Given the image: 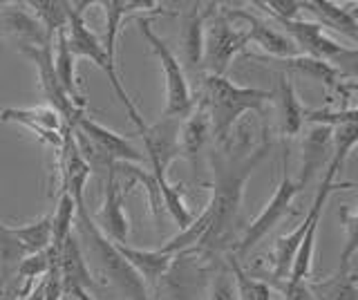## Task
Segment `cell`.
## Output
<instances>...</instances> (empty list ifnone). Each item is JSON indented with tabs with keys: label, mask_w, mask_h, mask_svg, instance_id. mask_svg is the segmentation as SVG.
I'll return each instance as SVG.
<instances>
[{
	"label": "cell",
	"mask_w": 358,
	"mask_h": 300,
	"mask_svg": "<svg viewBox=\"0 0 358 300\" xmlns=\"http://www.w3.org/2000/svg\"><path fill=\"white\" fill-rule=\"evenodd\" d=\"M268 148H271V141L264 139L251 152H227L222 148L210 152L213 195L206 204L210 213V227L197 249L217 255L220 251H227L231 247V236L242 208L244 186L255 171V166L266 157Z\"/></svg>",
	"instance_id": "obj_1"
},
{
	"label": "cell",
	"mask_w": 358,
	"mask_h": 300,
	"mask_svg": "<svg viewBox=\"0 0 358 300\" xmlns=\"http://www.w3.org/2000/svg\"><path fill=\"white\" fill-rule=\"evenodd\" d=\"M74 236L81 244V251L85 260L90 258L96 266V276L103 278L106 285H110L115 292L126 296L128 300H150L145 283L139 273L123 260V255L117 251L115 242L108 240L90 217L87 208H76V222H74Z\"/></svg>",
	"instance_id": "obj_2"
},
{
	"label": "cell",
	"mask_w": 358,
	"mask_h": 300,
	"mask_svg": "<svg viewBox=\"0 0 358 300\" xmlns=\"http://www.w3.org/2000/svg\"><path fill=\"white\" fill-rule=\"evenodd\" d=\"M204 103L210 115L213 141L222 146L229 139L231 130L244 115H264V106L273 99V92L260 87H244L233 83L227 76L204 74L201 79Z\"/></svg>",
	"instance_id": "obj_3"
},
{
	"label": "cell",
	"mask_w": 358,
	"mask_h": 300,
	"mask_svg": "<svg viewBox=\"0 0 358 300\" xmlns=\"http://www.w3.org/2000/svg\"><path fill=\"white\" fill-rule=\"evenodd\" d=\"M92 5L94 3H90V0H83V3H70V23H67V29H65V34H67V48H70L74 59H90L101 72L108 76L112 90H115V94L119 97V101L126 106V113L130 115L132 124L137 126V130L141 132L148 124H145L143 117L139 115L137 106L132 103V99L126 92V87L121 85L117 65L108 59L103 45H101V38L85 23V9L92 7Z\"/></svg>",
	"instance_id": "obj_4"
},
{
	"label": "cell",
	"mask_w": 358,
	"mask_h": 300,
	"mask_svg": "<svg viewBox=\"0 0 358 300\" xmlns=\"http://www.w3.org/2000/svg\"><path fill=\"white\" fill-rule=\"evenodd\" d=\"M246 45H249L246 31L227 20L217 3H210L204 25V57H201V68H206V74L227 76L231 63L246 50Z\"/></svg>",
	"instance_id": "obj_5"
},
{
	"label": "cell",
	"mask_w": 358,
	"mask_h": 300,
	"mask_svg": "<svg viewBox=\"0 0 358 300\" xmlns=\"http://www.w3.org/2000/svg\"><path fill=\"white\" fill-rule=\"evenodd\" d=\"M141 36L148 41L152 54L159 61L166 79V103H164V119H184L190 108H193V92L186 79L184 65L168 48V43L152 31V18H137Z\"/></svg>",
	"instance_id": "obj_6"
},
{
	"label": "cell",
	"mask_w": 358,
	"mask_h": 300,
	"mask_svg": "<svg viewBox=\"0 0 358 300\" xmlns=\"http://www.w3.org/2000/svg\"><path fill=\"white\" fill-rule=\"evenodd\" d=\"M300 191H302L300 184L291 180V175H289V152L285 150L282 177H280V184L275 188L273 197L264 204V208L255 215V220L251 222V224L246 227V231H244V236L240 238V242L233 247L231 253L235 255V258H240V255L249 253L257 242L264 240L268 233H271L280 224V220H282L291 210V204H294V199H296V195Z\"/></svg>",
	"instance_id": "obj_7"
},
{
	"label": "cell",
	"mask_w": 358,
	"mask_h": 300,
	"mask_svg": "<svg viewBox=\"0 0 358 300\" xmlns=\"http://www.w3.org/2000/svg\"><path fill=\"white\" fill-rule=\"evenodd\" d=\"M343 191V188H354V182H341L336 184V180L331 175H324L322 182H320V188L313 195V202L309 206V210L305 213V220L300 222V224L287 233V236H280L275 240V249H273V262H271V280H287L289 278V271H291V264H294V258H296V251L300 247L302 238H305V233L311 224V220L316 217H322V210H324V204H327V199L331 197V193L336 191Z\"/></svg>",
	"instance_id": "obj_8"
},
{
	"label": "cell",
	"mask_w": 358,
	"mask_h": 300,
	"mask_svg": "<svg viewBox=\"0 0 358 300\" xmlns=\"http://www.w3.org/2000/svg\"><path fill=\"white\" fill-rule=\"evenodd\" d=\"M18 54H20V57L29 59L34 65H36L41 90H43L45 99H48V106L54 108L56 113L61 115L65 128H72L74 121L81 115H85V110H78L72 103V99L65 94V90L61 87L59 79H56V72H54V48L52 45H43V48L18 45Z\"/></svg>",
	"instance_id": "obj_9"
},
{
	"label": "cell",
	"mask_w": 358,
	"mask_h": 300,
	"mask_svg": "<svg viewBox=\"0 0 358 300\" xmlns=\"http://www.w3.org/2000/svg\"><path fill=\"white\" fill-rule=\"evenodd\" d=\"M96 7L103 9L106 16V31H103V45L108 59L117 65V36L128 18H152L157 14L162 16H173V12L162 7V3H155V0H101L94 3Z\"/></svg>",
	"instance_id": "obj_10"
},
{
	"label": "cell",
	"mask_w": 358,
	"mask_h": 300,
	"mask_svg": "<svg viewBox=\"0 0 358 300\" xmlns=\"http://www.w3.org/2000/svg\"><path fill=\"white\" fill-rule=\"evenodd\" d=\"M220 12L231 23L240 25L246 31V36H249V43H255L262 52H266L268 59H291L300 54L296 43L287 34H282L275 25L268 23V20L257 18L255 14L246 12V9H220Z\"/></svg>",
	"instance_id": "obj_11"
},
{
	"label": "cell",
	"mask_w": 358,
	"mask_h": 300,
	"mask_svg": "<svg viewBox=\"0 0 358 300\" xmlns=\"http://www.w3.org/2000/svg\"><path fill=\"white\" fill-rule=\"evenodd\" d=\"M96 229L115 244H126L130 233V220L126 215V188L117 173V164L108 171L103 186V204L94 217Z\"/></svg>",
	"instance_id": "obj_12"
},
{
	"label": "cell",
	"mask_w": 358,
	"mask_h": 300,
	"mask_svg": "<svg viewBox=\"0 0 358 300\" xmlns=\"http://www.w3.org/2000/svg\"><path fill=\"white\" fill-rule=\"evenodd\" d=\"M0 121L5 124H20L29 132H34L43 143L54 146L56 150L63 143V119L50 106H36V108H5L0 110Z\"/></svg>",
	"instance_id": "obj_13"
},
{
	"label": "cell",
	"mask_w": 358,
	"mask_h": 300,
	"mask_svg": "<svg viewBox=\"0 0 358 300\" xmlns=\"http://www.w3.org/2000/svg\"><path fill=\"white\" fill-rule=\"evenodd\" d=\"M59 276H61V287H63V296H70L74 289H83V292H94L99 287L96 278L90 273L87 260L81 251V244H78L74 231L72 236L63 242L61 253H59Z\"/></svg>",
	"instance_id": "obj_14"
},
{
	"label": "cell",
	"mask_w": 358,
	"mask_h": 300,
	"mask_svg": "<svg viewBox=\"0 0 358 300\" xmlns=\"http://www.w3.org/2000/svg\"><path fill=\"white\" fill-rule=\"evenodd\" d=\"M179 121L182 119H164L155 126H145L139 135L143 139L145 162L162 166L166 171L173 159L179 157Z\"/></svg>",
	"instance_id": "obj_15"
},
{
	"label": "cell",
	"mask_w": 358,
	"mask_h": 300,
	"mask_svg": "<svg viewBox=\"0 0 358 300\" xmlns=\"http://www.w3.org/2000/svg\"><path fill=\"white\" fill-rule=\"evenodd\" d=\"M210 139H213L210 115L204 99H199L190 108V113L179 121V155H186L195 164L197 155L208 146Z\"/></svg>",
	"instance_id": "obj_16"
},
{
	"label": "cell",
	"mask_w": 358,
	"mask_h": 300,
	"mask_svg": "<svg viewBox=\"0 0 358 300\" xmlns=\"http://www.w3.org/2000/svg\"><path fill=\"white\" fill-rule=\"evenodd\" d=\"M115 247L123 255V260L139 273L141 280L152 283V285L171 273L175 258H177V255L166 253L162 249H134V247H128V244H115Z\"/></svg>",
	"instance_id": "obj_17"
},
{
	"label": "cell",
	"mask_w": 358,
	"mask_h": 300,
	"mask_svg": "<svg viewBox=\"0 0 358 300\" xmlns=\"http://www.w3.org/2000/svg\"><path fill=\"white\" fill-rule=\"evenodd\" d=\"M0 23H3L7 34H11L18 41V45H31V48L54 45V38L48 36L45 27L34 18L29 9H22V5L5 7V12L0 14Z\"/></svg>",
	"instance_id": "obj_18"
},
{
	"label": "cell",
	"mask_w": 358,
	"mask_h": 300,
	"mask_svg": "<svg viewBox=\"0 0 358 300\" xmlns=\"http://www.w3.org/2000/svg\"><path fill=\"white\" fill-rule=\"evenodd\" d=\"M210 7V3L206 5ZM208 9L201 3H193L188 12L182 16V48H184V61L193 72L201 70V57H204V25H206Z\"/></svg>",
	"instance_id": "obj_19"
},
{
	"label": "cell",
	"mask_w": 358,
	"mask_h": 300,
	"mask_svg": "<svg viewBox=\"0 0 358 300\" xmlns=\"http://www.w3.org/2000/svg\"><path fill=\"white\" fill-rule=\"evenodd\" d=\"M302 9L309 14H313L324 29H334L338 34L347 36L352 41V45L358 41V20L354 9H345L338 3H329V0H305Z\"/></svg>",
	"instance_id": "obj_20"
},
{
	"label": "cell",
	"mask_w": 358,
	"mask_h": 300,
	"mask_svg": "<svg viewBox=\"0 0 358 300\" xmlns=\"http://www.w3.org/2000/svg\"><path fill=\"white\" fill-rule=\"evenodd\" d=\"M331 130L334 128L329 126L313 124L311 130L307 132L305 141H302V166H300V177H298L300 188H305L322 169V162L331 148Z\"/></svg>",
	"instance_id": "obj_21"
},
{
	"label": "cell",
	"mask_w": 358,
	"mask_h": 300,
	"mask_svg": "<svg viewBox=\"0 0 358 300\" xmlns=\"http://www.w3.org/2000/svg\"><path fill=\"white\" fill-rule=\"evenodd\" d=\"M273 99H275V108L280 117V132H282L285 137H296L302 130V124H305V121H302L305 108H302L300 99L296 94V87L285 72L278 74V87L273 92Z\"/></svg>",
	"instance_id": "obj_22"
},
{
	"label": "cell",
	"mask_w": 358,
	"mask_h": 300,
	"mask_svg": "<svg viewBox=\"0 0 358 300\" xmlns=\"http://www.w3.org/2000/svg\"><path fill=\"white\" fill-rule=\"evenodd\" d=\"M56 43V52H54V72H56V79H59L61 87L65 90V94L72 99V103L78 110H85V97L81 94V87H78L76 81V72H74V57L70 48H67V34L61 31V34L54 36Z\"/></svg>",
	"instance_id": "obj_23"
},
{
	"label": "cell",
	"mask_w": 358,
	"mask_h": 300,
	"mask_svg": "<svg viewBox=\"0 0 358 300\" xmlns=\"http://www.w3.org/2000/svg\"><path fill=\"white\" fill-rule=\"evenodd\" d=\"M313 300H358L356 287V266L338 269L324 280L307 283Z\"/></svg>",
	"instance_id": "obj_24"
},
{
	"label": "cell",
	"mask_w": 358,
	"mask_h": 300,
	"mask_svg": "<svg viewBox=\"0 0 358 300\" xmlns=\"http://www.w3.org/2000/svg\"><path fill=\"white\" fill-rule=\"evenodd\" d=\"M25 7H29V12L45 27L50 38L65 31L67 23H70V3L67 0H29Z\"/></svg>",
	"instance_id": "obj_25"
},
{
	"label": "cell",
	"mask_w": 358,
	"mask_h": 300,
	"mask_svg": "<svg viewBox=\"0 0 358 300\" xmlns=\"http://www.w3.org/2000/svg\"><path fill=\"white\" fill-rule=\"evenodd\" d=\"M227 264L233 273L238 300H271L273 298V289L268 287L264 280H260V278H255L246 271L240 264V258H235L231 251L227 253Z\"/></svg>",
	"instance_id": "obj_26"
},
{
	"label": "cell",
	"mask_w": 358,
	"mask_h": 300,
	"mask_svg": "<svg viewBox=\"0 0 358 300\" xmlns=\"http://www.w3.org/2000/svg\"><path fill=\"white\" fill-rule=\"evenodd\" d=\"M74 222H76V204H74V199L67 193H61L59 206H56V213L52 215V242H50V249L56 255L61 253L63 242L72 236Z\"/></svg>",
	"instance_id": "obj_27"
},
{
	"label": "cell",
	"mask_w": 358,
	"mask_h": 300,
	"mask_svg": "<svg viewBox=\"0 0 358 300\" xmlns=\"http://www.w3.org/2000/svg\"><path fill=\"white\" fill-rule=\"evenodd\" d=\"M27 249L22 247L20 240L14 236L11 227H7L3 220H0V271L3 276L16 273L18 264L27 258Z\"/></svg>",
	"instance_id": "obj_28"
},
{
	"label": "cell",
	"mask_w": 358,
	"mask_h": 300,
	"mask_svg": "<svg viewBox=\"0 0 358 300\" xmlns=\"http://www.w3.org/2000/svg\"><path fill=\"white\" fill-rule=\"evenodd\" d=\"M206 300H238V292H235V280L233 273L229 269L227 260H220L215 273H213L210 289H208V298Z\"/></svg>",
	"instance_id": "obj_29"
},
{
	"label": "cell",
	"mask_w": 358,
	"mask_h": 300,
	"mask_svg": "<svg viewBox=\"0 0 358 300\" xmlns=\"http://www.w3.org/2000/svg\"><path fill=\"white\" fill-rule=\"evenodd\" d=\"M341 220L347 229V244L341 253V266L338 269H347V266H354V258H356V233H358V213L352 206H343L341 208Z\"/></svg>",
	"instance_id": "obj_30"
},
{
	"label": "cell",
	"mask_w": 358,
	"mask_h": 300,
	"mask_svg": "<svg viewBox=\"0 0 358 300\" xmlns=\"http://www.w3.org/2000/svg\"><path fill=\"white\" fill-rule=\"evenodd\" d=\"M302 121H311V124L318 126H329L336 128L341 124H350V121H356V108H345V110H305L302 113Z\"/></svg>",
	"instance_id": "obj_31"
},
{
	"label": "cell",
	"mask_w": 358,
	"mask_h": 300,
	"mask_svg": "<svg viewBox=\"0 0 358 300\" xmlns=\"http://www.w3.org/2000/svg\"><path fill=\"white\" fill-rule=\"evenodd\" d=\"M268 287L278 289L280 294L285 296V300H313L311 292H309V287L307 283H287V280H271V283H266Z\"/></svg>",
	"instance_id": "obj_32"
},
{
	"label": "cell",
	"mask_w": 358,
	"mask_h": 300,
	"mask_svg": "<svg viewBox=\"0 0 358 300\" xmlns=\"http://www.w3.org/2000/svg\"><path fill=\"white\" fill-rule=\"evenodd\" d=\"M45 292H48V276L38 278V280L31 285L29 292L22 296V300H45Z\"/></svg>",
	"instance_id": "obj_33"
},
{
	"label": "cell",
	"mask_w": 358,
	"mask_h": 300,
	"mask_svg": "<svg viewBox=\"0 0 358 300\" xmlns=\"http://www.w3.org/2000/svg\"><path fill=\"white\" fill-rule=\"evenodd\" d=\"M67 300H70V298H67Z\"/></svg>",
	"instance_id": "obj_34"
},
{
	"label": "cell",
	"mask_w": 358,
	"mask_h": 300,
	"mask_svg": "<svg viewBox=\"0 0 358 300\" xmlns=\"http://www.w3.org/2000/svg\"><path fill=\"white\" fill-rule=\"evenodd\" d=\"M65 300H67V298H65Z\"/></svg>",
	"instance_id": "obj_35"
}]
</instances>
